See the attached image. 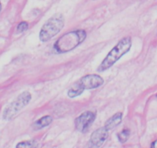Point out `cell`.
Here are the masks:
<instances>
[{
	"instance_id": "1",
	"label": "cell",
	"mask_w": 157,
	"mask_h": 148,
	"mask_svg": "<svg viewBox=\"0 0 157 148\" xmlns=\"http://www.w3.org/2000/svg\"><path fill=\"white\" fill-rule=\"evenodd\" d=\"M86 38V33L83 29L71 31L63 35L56 41L53 49L57 53H65L75 49Z\"/></svg>"
},
{
	"instance_id": "2",
	"label": "cell",
	"mask_w": 157,
	"mask_h": 148,
	"mask_svg": "<svg viewBox=\"0 0 157 148\" xmlns=\"http://www.w3.org/2000/svg\"><path fill=\"white\" fill-rule=\"evenodd\" d=\"M132 46V40L130 37L126 36L119 41V43L110 50L105 58L102 60L101 64L98 67L99 72H103L109 69L116 62L127 53Z\"/></svg>"
},
{
	"instance_id": "3",
	"label": "cell",
	"mask_w": 157,
	"mask_h": 148,
	"mask_svg": "<svg viewBox=\"0 0 157 148\" xmlns=\"http://www.w3.org/2000/svg\"><path fill=\"white\" fill-rule=\"evenodd\" d=\"M104 84V80L97 74H88L75 82L68 91L70 98L76 97L86 90H92L101 87Z\"/></svg>"
},
{
	"instance_id": "4",
	"label": "cell",
	"mask_w": 157,
	"mask_h": 148,
	"mask_svg": "<svg viewBox=\"0 0 157 148\" xmlns=\"http://www.w3.org/2000/svg\"><path fill=\"white\" fill-rule=\"evenodd\" d=\"M65 19L62 14H56L48 19L41 28L39 39L42 42H46L56 36L63 28Z\"/></svg>"
},
{
	"instance_id": "5",
	"label": "cell",
	"mask_w": 157,
	"mask_h": 148,
	"mask_svg": "<svg viewBox=\"0 0 157 148\" xmlns=\"http://www.w3.org/2000/svg\"><path fill=\"white\" fill-rule=\"evenodd\" d=\"M32 99V96L29 92L21 93L12 103L5 109L3 113V118L5 120H11L21 110L26 107Z\"/></svg>"
},
{
	"instance_id": "6",
	"label": "cell",
	"mask_w": 157,
	"mask_h": 148,
	"mask_svg": "<svg viewBox=\"0 0 157 148\" xmlns=\"http://www.w3.org/2000/svg\"><path fill=\"white\" fill-rule=\"evenodd\" d=\"M96 118V114L92 111H86L78 116L75 120V126L76 130L82 133L86 132Z\"/></svg>"
},
{
	"instance_id": "7",
	"label": "cell",
	"mask_w": 157,
	"mask_h": 148,
	"mask_svg": "<svg viewBox=\"0 0 157 148\" xmlns=\"http://www.w3.org/2000/svg\"><path fill=\"white\" fill-rule=\"evenodd\" d=\"M108 135L109 130L105 127L95 130L90 139L88 148H99L108 138Z\"/></svg>"
},
{
	"instance_id": "8",
	"label": "cell",
	"mask_w": 157,
	"mask_h": 148,
	"mask_svg": "<svg viewBox=\"0 0 157 148\" xmlns=\"http://www.w3.org/2000/svg\"><path fill=\"white\" fill-rule=\"evenodd\" d=\"M122 120H123V113L118 112L116 114L113 116V117H110L106 122H105V127L108 130H111L113 128H115L116 127H117L118 125L121 123Z\"/></svg>"
},
{
	"instance_id": "9",
	"label": "cell",
	"mask_w": 157,
	"mask_h": 148,
	"mask_svg": "<svg viewBox=\"0 0 157 148\" xmlns=\"http://www.w3.org/2000/svg\"><path fill=\"white\" fill-rule=\"evenodd\" d=\"M52 122V117H51V116H45V117L39 119L37 121L35 122V123H33V127H34L35 130H38L43 129V128L49 126Z\"/></svg>"
},
{
	"instance_id": "10",
	"label": "cell",
	"mask_w": 157,
	"mask_h": 148,
	"mask_svg": "<svg viewBox=\"0 0 157 148\" xmlns=\"http://www.w3.org/2000/svg\"><path fill=\"white\" fill-rule=\"evenodd\" d=\"M38 143L36 140H25L16 145V148H37Z\"/></svg>"
},
{
	"instance_id": "11",
	"label": "cell",
	"mask_w": 157,
	"mask_h": 148,
	"mask_svg": "<svg viewBox=\"0 0 157 148\" xmlns=\"http://www.w3.org/2000/svg\"><path fill=\"white\" fill-rule=\"evenodd\" d=\"M129 134H130V131L128 129L123 130V131L120 132L118 134V139L121 143H125V142L127 141L128 138L129 137Z\"/></svg>"
},
{
	"instance_id": "12",
	"label": "cell",
	"mask_w": 157,
	"mask_h": 148,
	"mask_svg": "<svg viewBox=\"0 0 157 148\" xmlns=\"http://www.w3.org/2000/svg\"><path fill=\"white\" fill-rule=\"evenodd\" d=\"M28 27L29 25L26 22H22L18 25L17 31L19 33H22V32H25L28 29Z\"/></svg>"
},
{
	"instance_id": "13",
	"label": "cell",
	"mask_w": 157,
	"mask_h": 148,
	"mask_svg": "<svg viewBox=\"0 0 157 148\" xmlns=\"http://www.w3.org/2000/svg\"><path fill=\"white\" fill-rule=\"evenodd\" d=\"M151 148H157V140L152 142L151 144Z\"/></svg>"
},
{
	"instance_id": "14",
	"label": "cell",
	"mask_w": 157,
	"mask_h": 148,
	"mask_svg": "<svg viewBox=\"0 0 157 148\" xmlns=\"http://www.w3.org/2000/svg\"><path fill=\"white\" fill-rule=\"evenodd\" d=\"M1 9H2V5H1V2H0V10H1Z\"/></svg>"
},
{
	"instance_id": "15",
	"label": "cell",
	"mask_w": 157,
	"mask_h": 148,
	"mask_svg": "<svg viewBox=\"0 0 157 148\" xmlns=\"http://www.w3.org/2000/svg\"><path fill=\"white\" fill-rule=\"evenodd\" d=\"M156 96H157V95H156Z\"/></svg>"
}]
</instances>
